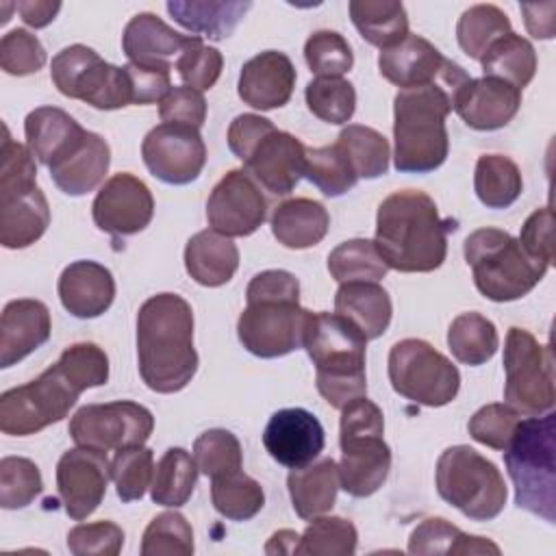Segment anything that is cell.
Returning a JSON list of instances; mask_svg holds the SVG:
<instances>
[{
    "label": "cell",
    "mask_w": 556,
    "mask_h": 556,
    "mask_svg": "<svg viewBox=\"0 0 556 556\" xmlns=\"http://www.w3.org/2000/svg\"><path fill=\"white\" fill-rule=\"evenodd\" d=\"M109 380V356L96 343H74L39 378L0 395V430L11 437L35 434L63 417L78 395Z\"/></svg>",
    "instance_id": "obj_1"
},
{
    "label": "cell",
    "mask_w": 556,
    "mask_h": 556,
    "mask_svg": "<svg viewBox=\"0 0 556 556\" xmlns=\"http://www.w3.org/2000/svg\"><path fill=\"white\" fill-rule=\"evenodd\" d=\"M139 374L148 389L176 393L198 371L193 311L178 293H156L137 313Z\"/></svg>",
    "instance_id": "obj_2"
},
{
    "label": "cell",
    "mask_w": 556,
    "mask_h": 556,
    "mask_svg": "<svg viewBox=\"0 0 556 556\" xmlns=\"http://www.w3.org/2000/svg\"><path fill=\"white\" fill-rule=\"evenodd\" d=\"M452 219L439 217L434 200L417 189L387 195L376 215V248L389 269L426 274L443 265Z\"/></svg>",
    "instance_id": "obj_3"
},
{
    "label": "cell",
    "mask_w": 556,
    "mask_h": 556,
    "mask_svg": "<svg viewBox=\"0 0 556 556\" xmlns=\"http://www.w3.org/2000/svg\"><path fill=\"white\" fill-rule=\"evenodd\" d=\"M308 313L300 306L298 278L285 269H265L245 289V308L237 321L239 341L258 358L287 356L302 348Z\"/></svg>",
    "instance_id": "obj_4"
},
{
    "label": "cell",
    "mask_w": 556,
    "mask_h": 556,
    "mask_svg": "<svg viewBox=\"0 0 556 556\" xmlns=\"http://www.w3.org/2000/svg\"><path fill=\"white\" fill-rule=\"evenodd\" d=\"M302 348L315 365L319 395L334 408H343L367 395L365 334L339 313H308Z\"/></svg>",
    "instance_id": "obj_5"
},
{
    "label": "cell",
    "mask_w": 556,
    "mask_h": 556,
    "mask_svg": "<svg viewBox=\"0 0 556 556\" xmlns=\"http://www.w3.org/2000/svg\"><path fill=\"white\" fill-rule=\"evenodd\" d=\"M454 91L441 83L400 89L393 100V165L406 174H428L447 159L450 137L445 117Z\"/></svg>",
    "instance_id": "obj_6"
},
{
    "label": "cell",
    "mask_w": 556,
    "mask_h": 556,
    "mask_svg": "<svg viewBox=\"0 0 556 556\" xmlns=\"http://www.w3.org/2000/svg\"><path fill=\"white\" fill-rule=\"evenodd\" d=\"M556 415L528 417L517 424L504 450V465L515 484V504L547 523L556 519Z\"/></svg>",
    "instance_id": "obj_7"
},
{
    "label": "cell",
    "mask_w": 556,
    "mask_h": 556,
    "mask_svg": "<svg viewBox=\"0 0 556 556\" xmlns=\"http://www.w3.org/2000/svg\"><path fill=\"white\" fill-rule=\"evenodd\" d=\"M228 148L243 161V172L274 195L291 193L304 176L306 146L261 115H237L228 128Z\"/></svg>",
    "instance_id": "obj_8"
},
{
    "label": "cell",
    "mask_w": 556,
    "mask_h": 556,
    "mask_svg": "<svg viewBox=\"0 0 556 556\" xmlns=\"http://www.w3.org/2000/svg\"><path fill=\"white\" fill-rule=\"evenodd\" d=\"M0 159V243L22 250L41 239L50 226V206L37 187L33 152L13 141L7 126Z\"/></svg>",
    "instance_id": "obj_9"
},
{
    "label": "cell",
    "mask_w": 556,
    "mask_h": 556,
    "mask_svg": "<svg viewBox=\"0 0 556 556\" xmlns=\"http://www.w3.org/2000/svg\"><path fill=\"white\" fill-rule=\"evenodd\" d=\"M476 289L491 302H513L528 295L549 269L532 258L510 232L478 228L463 245Z\"/></svg>",
    "instance_id": "obj_10"
},
{
    "label": "cell",
    "mask_w": 556,
    "mask_h": 556,
    "mask_svg": "<svg viewBox=\"0 0 556 556\" xmlns=\"http://www.w3.org/2000/svg\"><path fill=\"white\" fill-rule=\"evenodd\" d=\"M384 417L367 395L341 408L339 486L352 497L374 495L391 469V450L382 439Z\"/></svg>",
    "instance_id": "obj_11"
},
{
    "label": "cell",
    "mask_w": 556,
    "mask_h": 556,
    "mask_svg": "<svg viewBox=\"0 0 556 556\" xmlns=\"http://www.w3.org/2000/svg\"><path fill=\"white\" fill-rule=\"evenodd\" d=\"M437 491L467 519L491 521L506 504L508 489L500 469L469 445H452L437 460Z\"/></svg>",
    "instance_id": "obj_12"
},
{
    "label": "cell",
    "mask_w": 556,
    "mask_h": 556,
    "mask_svg": "<svg viewBox=\"0 0 556 556\" xmlns=\"http://www.w3.org/2000/svg\"><path fill=\"white\" fill-rule=\"evenodd\" d=\"M504 400L517 413L541 417L554 408V354L532 332L513 326L504 343Z\"/></svg>",
    "instance_id": "obj_13"
},
{
    "label": "cell",
    "mask_w": 556,
    "mask_h": 556,
    "mask_svg": "<svg viewBox=\"0 0 556 556\" xmlns=\"http://www.w3.org/2000/svg\"><path fill=\"white\" fill-rule=\"evenodd\" d=\"M389 380L397 395L430 408L450 404L460 389L456 365L421 339H402L391 348Z\"/></svg>",
    "instance_id": "obj_14"
},
{
    "label": "cell",
    "mask_w": 556,
    "mask_h": 556,
    "mask_svg": "<svg viewBox=\"0 0 556 556\" xmlns=\"http://www.w3.org/2000/svg\"><path fill=\"white\" fill-rule=\"evenodd\" d=\"M50 78L63 96L83 100L100 111L132 104L126 70L106 63L96 50L83 43L56 52L50 65Z\"/></svg>",
    "instance_id": "obj_15"
},
{
    "label": "cell",
    "mask_w": 556,
    "mask_h": 556,
    "mask_svg": "<svg viewBox=\"0 0 556 556\" xmlns=\"http://www.w3.org/2000/svg\"><path fill=\"white\" fill-rule=\"evenodd\" d=\"M70 437L80 447L100 452L143 445L152 430V413L130 400L80 406L70 419Z\"/></svg>",
    "instance_id": "obj_16"
},
{
    "label": "cell",
    "mask_w": 556,
    "mask_h": 556,
    "mask_svg": "<svg viewBox=\"0 0 556 556\" xmlns=\"http://www.w3.org/2000/svg\"><path fill=\"white\" fill-rule=\"evenodd\" d=\"M380 74L400 89H415L441 83L454 93L469 80L467 72L445 59L428 39L410 35L389 50H380Z\"/></svg>",
    "instance_id": "obj_17"
},
{
    "label": "cell",
    "mask_w": 556,
    "mask_h": 556,
    "mask_svg": "<svg viewBox=\"0 0 556 556\" xmlns=\"http://www.w3.org/2000/svg\"><path fill=\"white\" fill-rule=\"evenodd\" d=\"M148 172L167 185L193 182L206 163V146L200 128L187 124H159L141 143Z\"/></svg>",
    "instance_id": "obj_18"
},
{
    "label": "cell",
    "mask_w": 556,
    "mask_h": 556,
    "mask_svg": "<svg viewBox=\"0 0 556 556\" xmlns=\"http://www.w3.org/2000/svg\"><path fill=\"white\" fill-rule=\"evenodd\" d=\"M265 217L267 200L243 169H230L206 200L208 226L224 237H248L263 226Z\"/></svg>",
    "instance_id": "obj_19"
},
{
    "label": "cell",
    "mask_w": 556,
    "mask_h": 556,
    "mask_svg": "<svg viewBox=\"0 0 556 556\" xmlns=\"http://www.w3.org/2000/svg\"><path fill=\"white\" fill-rule=\"evenodd\" d=\"M111 478L106 452L91 447L67 450L56 463V491L74 521L87 519L104 500Z\"/></svg>",
    "instance_id": "obj_20"
},
{
    "label": "cell",
    "mask_w": 556,
    "mask_h": 556,
    "mask_svg": "<svg viewBox=\"0 0 556 556\" xmlns=\"http://www.w3.org/2000/svg\"><path fill=\"white\" fill-rule=\"evenodd\" d=\"M93 224L117 237L141 232L154 215V198L143 180L128 172L111 176L91 204Z\"/></svg>",
    "instance_id": "obj_21"
},
{
    "label": "cell",
    "mask_w": 556,
    "mask_h": 556,
    "mask_svg": "<svg viewBox=\"0 0 556 556\" xmlns=\"http://www.w3.org/2000/svg\"><path fill=\"white\" fill-rule=\"evenodd\" d=\"M324 443V428L306 408L276 410L263 432V445L269 456L289 469L311 465L321 454Z\"/></svg>",
    "instance_id": "obj_22"
},
{
    "label": "cell",
    "mask_w": 556,
    "mask_h": 556,
    "mask_svg": "<svg viewBox=\"0 0 556 556\" xmlns=\"http://www.w3.org/2000/svg\"><path fill=\"white\" fill-rule=\"evenodd\" d=\"M521 106V91L500 78H469L452 98V109L473 130L504 128Z\"/></svg>",
    "instance_id": "obj_23"
},
{
    "label": "cell",
    "mask_w": 556,
    "mask_h": 556,
    "mask_svg": "<svg viewBox=\"0 0 556 556\" xmlns=\"http://www.w3.org/2000/svg\"><path fill=\"white\" fill-rule=\"evenodd\" d=\"M295 78V67L285 52L265 50L243 63L237 91L248 106L271 111L291 100Z\"/></svg>",
    "instance_id": "obj_24"
},
{
    "label": "cell",
    "mask_w": 556,
    "mask_h": 556,
    "mask_svg": "<svg viewBox=\"0 0 556 556\" xmlns=\"http://www.w3.org/2000/svg\"><path fill=\"white\" fill-rule=\"evenodd\" d=\"M59 300L78 319H93L106 313L115 300V278L109 267L96 261H74L59 276Z\"/></svg>",
    "instance_id": "obj_25"
},
{
    "label": "cell",
    "mask_w": 556,
    "mask_h": 556,
    "mask_svg": "<svg viewBox=\"0 0 556 556\" xmlns=\"http://www.w3.org/2000/svg\"><path fill=\"white\" fill-rule=\"evenodd\" d=\"M52 332L50 311L39 300H11L0 317V367L7 369L37 348H41Z\"/></svg>",
    "instance_id": "obj_26"
},
{
    "label": "cell",
    "mask_w": 556,
    "mask_h": 556,
    "mask_svg": "<svg viewBox=\"0 0 556 556\" xmlns=\"http://www.w3.org/2000/svg\"><path fill=\"white\" fill-rule=\"evenodd\" d=\"M191 35H180L154 13H137L124 28L122 48L130 63L172 70Z\"/></svg>",
    "instance_id": "obj_27"
},
{
    "label": "cell",
    "mask_w": 556,
    "mask_h": 556,
    "mask_svg": "<svg viewBox=\"0 0 556 556\" xmlns=\"http://www.w3.org/2000/svg\"><path fill=\"white\" fill-rule=\"evenodd\" d=\"M109 165H111L109 143L100 135L87 130L80 137V141L59 161H54L48 169L54 185L63 193L76 198L93 191L104 180Z\"/></svg>",
    "instance_id": "obj_28"
},
{
    "label": "cell",
    "mask_w": 556,
    "mask_h": 556,
    "mask_svg": "<svg viewBox=\"0 0 556 556\" xmlns=\"http://www.w3.org/2000/svg\"><path fill=\"white\" fill-rule=\"evenodd\" d=\"M87 130L63 109L39 106L26 115L24 135L33 156L50 167L63 154H67Z\"/></svg>",
    "instance_id": "obj_29"
},
{
    "label": "cell",
    "mask_w": 556,
    "mask_h": 556,
    "mask_svg": "<svg viewBox=\"0 0 556 556\" xmlns=\"http://www.w3.org/2000/svg\"><path fill=\"white\" fill-rule=\"evenodd\" d=\"M334 311L352 321L365 339H378L387 332L393 315L391 298L378 282H341L334 293Z\"/></svg>",
    "instance_id": "obj_30"
},
{
    "label": "cell",
    "mask_w": 556,
    "mask_h": 556,
    "mask_svg": "<svg viewBox=\"0 0 556 556\" xmlns=\"http://www.w3.org/2000/svg\"><path fill=\"white\" fill-rule=\"evenodd\" d=\"M185 267L198 285L222 287L239 267V250L230 237L200 230L185 245Z\"/></svg>",
    "instance_id": "obj_31"
},
{
    "label": "cell",
    "mask_w": 556,
    "mask_h": 556,
    "mask_svg": "<svg viewBox=\"0 0 556 556\" xmlns=\"http://www.w3.org/2000/svg\"><path fill=\"white\" fill-rule=\"evenodd\" d=\"M330 228L326 206L311 198L280 202L271 213V232L285 248L304 250L317 245Z\"/></svg>",
    "instance_id": "obj_32"
},
{
    "label": "cell",
    "mask_w": 556,
    "mask_h": 556,
    "mask_svg": "<svg viewBox=\"0 0 556 556\" xmlns=\"http://www.w3.org/2000/svg\"><path fill=\"white\" fill-rule=\"evenodd\" d=\"M252 2L235 0H169L167 13L195 37H208L222 41L232 35Z\"/></svg>",
    "instance_id": "obj_33"
},
{
    "label": "cell",
    "mask_w": 556,
    "mask_h": 556,
    "mask_svg": "<svg viewBox=\"0 0 556 556\" xmlns=\"http://www.w3.org/2000/svg\"><path fill=\"white\" fill-rule=\"evenodd\" d=\"M287 489L295 515L300 519H315L328 513L337 502L339 465L332 458H324L315 465L291 469Z\"/></svg>",
    "instance_id": "obj_34"
},
{
    "label": "cell",
    "mask_w": 556,
    "mask_h": 556,
    "mask_svg": "<svg viewBox=\"0 0 556 556\" xmlns=\"http://www.w3.org/2000/svg\"><path fill=\"white\" fill-rule=\"evenodd\" d=\"M408 552L417 556H465L500 554V547L484 536L463 532L443 517H428L410 532Z\"/></svg>",
    "instance_id": "obj_35"
},
{
    "label": "cell",
    "mask_w": 556,
    "mask_h": 556,
    "mask_svg": "<svg viewBox=\"0 0 556 556\" xmlns=\"http://www.w3.org/2000/svg\"><path fill=\"white\" fill-rule=\"evenodd\" d=\"M350 17L361 37L380 50H389L408 37V15L402 2L352 0Z\"/></svg>",
    "instance_id": "obj_36"
},
{
    "label": "cell",
    "mask_w": 556,
    "mask_h": 556,
    "mask_svg": "<svg viewBox=\"0 0 556 556\" xmlns=\"http://www.w3.org/2000/svg\"><path fill=\"white\" fill-rule=\"evenodd\" d=\"M484 76L500 78L519 91L530 85L536 72L534 46L517 33L495 39L480 59Z\"/></svg>",
    "instance_id": "obj_37"
},
{
    "label": "cell",
    "mask_w": 556,
    "mask_h": 556,
    "mask_svg": "<svg viewBox=\"0 0 556 556\" xmlns=\"http://www.w3.org/2000/svg\"><path fill=\"white\" fill-rule=\"evenodd\" d=\"M195 458L182 447H169L154 467L150 495L154 504L178 508L191 497L198 482Z\"/></svg>",
    "instance_id": "obj_38"
},
{
    "label": "cell",
    "mask_w": 556,
    "mask_h": 556,
    "mask_svg": "<svg viewBox=\"0 0 556 556\" xmlns=\"http://www.w3.org/2000/svg\"><path fill=\"white\" fill-rule=\"evenodd\" d=\"M473 189L486 208H508L521 195V172L504 154H482L476 163Z\"/></svg>",
    "instance_id": "obj_39"
},
{
    "label": "cell",
    "mask_w": 556,
    "mask_h": 556,
    "mask_svg": "<svg viewBox=\"0 0 556 556\" xmlns=\"http://www.w3.org/2000/svg\"><path fill=\"white\" fill-rule=\"evenodd\" d=\"M447 345L458 363L469 367L484 365L500 348L497 328L480 313H460L450 324Z\"/></svg>",
    "instance_id": "obj_40"
},
{
    "label": "cell",
    "mask_w": 556,
    "mask_h": 556,
    "mask_svg": "<svg viewBox=\"0 0 556 556\" xmlns=\"http://www.w3.org/2000/svg\"><path fill=\"white\" fill-rule=\"evenodd\" d=\"M211 502L230 521L252 519L265 504L263 486L241 469L211 478Z\"/></svg>",
    "instance_id": "obj_41"
},
{
    "label": "cell",
    "mask_w": 556,
    "mask_h": 556,
    "mask_svg": "<svg viewBox=\"0 0 556 556\" xmlns=\"http://www.w3.org/2000/svg\"><path fill=\"white\" fill-rule=\"evenodd\" d=\"M337 146L348 156L358 178H378L387 174L391 148L378 130L363 124H348L339 132Z\"/></svg>",
    "instance_id": "obj_42"
},
{
    "label": "cell",
    "mask_w": 556,
    "mask_h": 556,
    "mask_svg": "<svg viewBox=\"0 0 556 556\" xmlns=\"http://www.w3.org/2000/svg\"><path fill=\"white\" fill-rule=\"evenodd\" d=\"M328 271L337 282H378L387 276L389 265L369 239H350L328 254Z\"/></svg>",
    "instance_id": "obj_43"
},
{
    "label": "cell",
    "mask_w": 556,
    "mask_h": 556,
    "mask_svg": "<svg viewBox=\"0 0 556 556\" xmlns=\"http://www.w3.org/2000/svg\"><path fill=\"white\" fill-rule=\"evenodd\" d=\"M508 33H513L510 20L495 4H473L460 15L456 24L458 46L467 56L476 61L482 59V54L495 39Z\"/></svg>",
    "instance_id": "obj_44"
},
{
    "label": "cell",
    "mask_w": 556,
    "mask_h": 556,
    "mask_svg": "<svg viewBox=\"0 0 556 556\" xmlns=\"http://www.w3.org/2000/svg\"><path fill=\"white\" fill-rule=\"evenodd\" d=\"M358 532L350 519L315 517L298 536L293 554L302 556H350L356 552Z\"/></svg>",
    "instance_id": "obj_45"
},
{
    "label": "cell",
    "mask_w": 556,
    "mask_h": 556,
    "mask_svg": "<svg viewBox=\"0 0 556 556\" xmlns=\"http://www.w3.org/2000/svg\"><path fill=\"white\" fill-rule=\"evenodd\" d=\"M304 176L328 198L343 195L358 182L354 167L337 143L324 148H306Z\"/></svg>",
    "instance_id": "obj_46"
},
{
    "label": "cell",
    "mask_w": 556,
    "mask_h": 556,
    "mask_svg": "<svg viewBox=\"0 0 556 556\" xmlns=\"http://www.w3.org/2000/svg\"><path fill=\"white\" fill-rule=\"evenodd\" d=\"M308 111L328 124H348L356 109L354 85L345 78L319 76L304 91Z\"/></svg>",
    "instance_id": "obj_47"
},
{
    "label": "cell",
    "mask_w": 556,
    "mask_h": 556,
    "mask_svg": "<svg viewBox=\"0 0 556 556\" xmlns=\"http://www.w3.org/2000/svg\"><path fill=\"white\" fill-rule=\"evenodd\" d=\"M111 478L122 502L141 500L154 478V454L150 447L135 445L117 450L111 460Z\"/></svg>",
    "instance_id": "obj_48"
},
{
    "label": "cell",
    "mask_w": 556,
    "mask_h": 556,
    "mask_svg": "<svg viewBox=\"0 0 556 556\" xmlns=\"http://www.w3.org/2000/svg\"><path fill=\"white\" fill-rule=\"evenodd\" d=\"M193 458L198 469L208 478L237 471L243 463L239 439L224 428L202 432L193 443Z\"/></svg>",
    "instance_id": "obj_49"
},
{
    "label": "cell",
    "mask_w": 556,
    "mask_h": 556,
    "mask_svg": "<svg viewBox=\"0 0 556 556\" xmlns=\"http://www.w3.org/2000/svg\"><path fill=\"white\" fill-rule=\"evenodd\" d=\"M43 491L39 467L22 456L0 460V506L7 510L26 508Z\"/></svg>",
    "instance_id": "obj_50"
},
{
    "label": "cell",
    "mask_w": 556,
    "mask_h": 556,
    "mask_svg": "<svg viewBox=\"0 0 556 556\" xmlns=\"http://www.w3.org/2000/svg\"><path fill=\"white\" fill-rule=\"evenodd\" d=\"M143 556H161V554H193V530L189 521L174 510L156 515L141 539Z\"/></svg>",
    "instance_id": "obj_51"
},
{
    "label": "cell",
    "mask_w": 556,
    "mask_h": 556,
    "mask_svg": "<svg viewBox=\"0 0 556 556\" xmlns=\"http://www.w3.org/2000/svg\"><path fill=\"white\" fill-rule=\"evenodd\" d=\"M304 59L317 78H341L354 65V54L348 39L334 30L313 33L304 43Z\"/></svg>",
    "instance_id": "obj_52"
},
{
    "label": "cell",
    "mask_w": 556,
    "mask_h": 556,
    "mask_svg": "<svg viewBox=\"0 0 556 556\" xmlns=\"http://www.w3.org/2000/svg\"><path fill=\"white\" fill-rule=\"evenodd\" d=\"M174 67L187 87L204 91L217 83L224 67V56L217 48L206 46L202 37L191 35Z\"/></svg>",
    "instance_id": "obj_53"
},
{
    "label": "cell",
    "mask_w": 556,
    "mask_h": 556,
    "mask_svg": "<svg viewBox=\"0 0 556 556\" xmlns=\"http://www.w3.org/2000/svg\"><path fill=\"white\" fill-rule=\"evenodd\" d=\"M519 421H521V413H517L508 404L495 402V404H486V406L478 408L471 415L467 430L473 441L504 452L506 445L510 443Z\"/></svg>",
    "instance_id": "obj_54"
},
{
    "label": "cell",
    "mask_w": 556,
    "mask_h": 556,
    "mask_svg": "<svg viewBox=\"0 0 556 556\" xmlns=\"http://www.w3.org/2000/svg\"><path fill=\"white\" fill-rule=\"evenodd\" d=\"M46 65V50L41 41L24 30L13 28L0 39V67L11 76L35 74Z\"/></svg>",
    "instance_id": "obj_55"
},
{
    "label": "cell",
    "mask_w": 556,
    "mask_h": 556,
    "mask_svg": "<svg viewBox=\"0 0 556 556\" xmlns=\"http://www.w3.org/2000/svg\"><path fill=\"white\" fill-rule=\"evenodd\" d=\"M124 545V530L113 521L78 523L67 532V547L74 556H117Z\"/></svg>",
    "instance_id": "obj_56"
},
{
    "label": "cell",
    "mask_w": 556,
    "mask_h": 556,
    "mask_svg": "<svg viewBox=\"0 0 556 556\" xmlns=\"http://www.w3.org/2000/svg\"><path fill=\"white\" fill-rule=\"evenodd\" d=\"M159 115L165 124H187L200 128L206 119V100L193 87H172L159 102Z\"/></svg>",
    "instance_id": "obj_57"
},
{
    "label": "cell",
    "mask_w": 556,
    "mask_h": 556,
    "mask_svg": "<svg viewBox=\"0 0 556 556\" xmlns=\"http://www.w3.org/2000/svg\"><path fill=\"white\" fill-rule=\"evenodd\" d=\"M519 243L532 258L552 265V261H554V213L549 206L536 208L523 222Z\"/></svg>",
    "instance_id": "obj_58"
},
{
    "label": "cell",
    "mask_w": 556,
    "mask_h": 556,
    "mask_svg": "<svg viewBox=\"0 0 556 556\" xmlns=\"http://www.w3.org/2000/svg\"><path fill=\"white\" fill-rule=\"evenodd\" d=\"M124 70H126V76H128L132 104L161 102L165 98V93L172 89L169 70L137 65V63H130V61L124 65Z\"/></svg>",
    "instance_id": "obj_59"
},
{
    "label": "cell",
    "mask_w": 556,
    "mask_h": 556,
    "mask_svg": "<svg viewBox=\"0 0 556 556\" xmlns=\"http://www.w3.org/2000/svg\"><path fill=\"white\" fill-rule=\"evenodd\" d=\"M15 11L22 15V20L33 28L48 26L56 13L61 11V2H48V0H20L15 2Z\"/></svg>",
    "instance_id": "obj_60"
},
{
    "label": "cell",
    "mask_w": 556,
    "mask_h": 556,
    "mask_svg": "<svg viewBox=\"0 0 556 556\" xmlns=\"http://www.w3.org/2000/svg\"><path fill=\"white\" fill-rule=\"evenodd\" d=\"M298 536L300 534H295L293 530H278L271 534L269 543L265 545V552L267 554H293Z\"/></svg>",
    "instance_id": "obj_61"
}]
</instances>
